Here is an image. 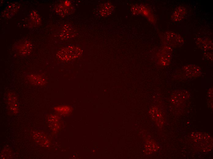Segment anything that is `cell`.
<instances>
[{"mask_svg": "<svg viewBox=\"0 0 213 159\" xmlns=\"http://www.w3.org/2000/svg\"><path fill=\"white\" fill-rule=\"evenodd\" d=\"M145 148L148 153H151L157 151L159 148L156 143L152 141H148L147 142Z\"/></svg>", "mask_w": 213, "mask_h": 159, "instance_id": "7c38bea8", "label": "cell"}, {"mask_svg": "<svg viewBox=\"0 0 213 159\" xmlns=\"http://www.w3.org/2000/svg\"><path fill=\"white\" fill-rule=\"evenodd\" d=\"M20 7L17 3H13L9 5L3 13V16L6 18H9L14 15Z\"/></svg>", "mask_w": 213, "mask_h": 159, "instance_id": "ba28073f", "label": "cell"}, {"mask_svg": "<svg viewBox=\"0 0 213 159\" xmlns=\"http://www.w3.org/2000/svg\"><path fill=\"white\" fill-rule=\"evenodd\" d=\"M30 18L32 22L36 24H40L41 20L38 13L35 11H33L30 14Z\"/></svg>", "mask_w": 213, "mask_h": 159, "instance_id": "2e32d148", "label": "cell"}, {"mask_svg": "<svg viewBox=\"0 0 213 159\" xmlns=\"http://www.w3.org/2000/svg\"><path fill=\"white\" fill-rule=\"evenodd\" d=\"M149 112L157 125L159 127H162L163 124L164 119L160 110L157 108L154 107L150 109Z\"/></svg>", "mask_w": 213, "mask_h": 159, "instance_id": "5b68a950", "label": "cell"}, {"mask_svg": "<svg viewBox=\"0 0 213 159\" xmlns=\"http://www.w3.org/2000/svg\"><path fill=\"white\" fill-rule=\"evenodd\" d=\"M27 77L30 83L35 85H43L45 82L43 77L37 75H27Z\"/></svg>", "mask_w": 213, "mask_h": 159, "instance_id": "30bf717a", "label": "cell"}, {"mask_svg": "<svg viewBox=\"0 0 213 159\" xmlns=\"http://www.w3.org/2000/svg\"><path fill=\"white\" fill-rule=\"evenodd\" d=\"M82 52V50L78 47L68 46L59 50L57 52V56L61 60L68 61L78 57Z\"/></svg>", "mask_w": 213, "mask_h": 159, "instance_id": "7a4b0ae2", "label": "cell"}, {"mask_svg": "<svg viewBox=\"0 0 213 159\" xmlns=\"http://www.w3.org/2000/svg\"><path fill=\"white\" fill-rule=\"evenodd\" d=\"M16 49L20 55L26 56L31 52L32 45L30 42L27 40L22 42L17 45Z\"/></svg>", "mask_w": 213, "mask_h": 159, "instance_id": "8992f818", "label": "cell"}, {"mask_svg": "<svg viewBox=\"0 0 213 159\" xmlns=\"http://www.w3.org/2000/svg\"><path fill=\"white\" fill-rule=\"evenodd\" d=\"M164 39L167 43L172 46H180L184 42L183 38L180 35L171 31L166 32L164 35Z\"/></svg>", "mask_w": 213, "mask_h": 159, "instance_id": "3957f363", "label": "cell"}, {"mask_svg": "<svg viewBox=\"0 0 213 159\" xmlns=\"http://www.w3.org/2000/svg\"><path fill=\"white\" fill-rule=\"evenodd\" d=\"M113 9L112 5L110 3H107L102 7L100 13L102 16H106L111 13Z\"/></svg>", "mask_w": 213, "mask_h": 159, "instance_id": "4fadbf2b", "label": "cell"}, {"mask_svg": "<svg viewBox=\"0 0 213 159\" xmlns=\"http://www.w3.org/2000/svg\"><path fill=\"white\" fill-rule=\"evenodd\" d=\"M56 11L59 14L63 16L69 13L70 10L69 6H67L64 4H60L58 6L56 9Z\"/></svg>", "mask_w": 213, "mask_h": 159, "instance_id": "9a60e30c", "label": "cell"}, {"mask_svg": "<svg viewBox=\"0 0 213 159\" xmlns=\"http://www.w3.org/2000/svg\"><path fill=\"white\" fill-rule=\"evenodd\" d=\"M209 40L207 39H206L204 38L200 39H199L197 40V43H200L202 46H208L210 45H212L211 42Z\"/></svg>", "mask_w": 213, "mask_h": 159, "instance_id": "e0dca14e", "label": "cell"}, {"mask_svg": "<svg viewBox=\"0 0 213 159\" xmlns=\"http://www.w3.org/2000/svg\"><path fill=\"white\" fill-rule=\"evenodd\" d=\"M12 94H9V96H8V104L9 106L10 109L13 112H16L17 108V100L16 98Z\"/></svg>", "mask_w": 213, "mask_h": 159, "instance_id": "5bb4252c", "label": "cell"}, {"mask_svg": "<svg viewBox=\"0 0 213 159\" xmlns=\"http://www.w3.org/2000/svg\"><path fill=\"white\" fill-rule=\"evenodd\" d=\"M189 94L185 90L178 91L172 94L171 100L175 105H179L189 98Z\"/></svg>", "mask_w": 213, "mask_h": 159, "instance_id": "277c9868", "label": "cell"}, {"mask_svg": "<svg viewBox=\"0 0 213 159\" xmlns=\"http://www.w3.org/2000/svg\"><path fill=\"white\" fill-rule=\"evenodd\" d=\"M73 30L72 28L69 25H65L61 31L60 36L64 39H68L72 35Z\"/></svg>", "mask_w": 213, "mask_h": 159, "instance_id": "8fae6325", "label": "cell"}, {"mask_svg": "<svg viewBox=\"0 0 213 159\" xmlns=\"http://www.w3.org/2000/svg\"><path fill=\"white\" fill-rule=\"evenodd\" d=\"M32 136L34 141L38 144L42 146L47 145L49 141L45 135L42 133L36 132L33 133Z\"/></svg>", "mask_w": 213, "mask_h": 159, "instance_id": "9c48e42d", "label": "cell"}, {"mask_svg": "<svg viewBox=\"0 0 213 159\" xmlns=\"http://www.w3.org/2000/svg\"><path fill=\"white\" fill-rule=\"evenodd\" d=\"M186 13V8L182 6L177 7L174 11L171 19L174 22H178L181 20L185 17Z\"/></svg>", "mask_w": 213, "mask_h": 159, "instance_id": "52a82bcc", "label": "cell"}, {"mask_svg": "<svg viewBox=\"0 0 213 159\" xmlns=\"http://www.w3.org/2000/svg\"><path fill=\"white\" fill-rule=\"evenodd\" d=\"M191 138L194 146L198 150L207 152L212 149V139L207 133L202 132H194L192 134Z\"/></svg>", "mask_w": 213, "mask_h": 159, "instance_id": "6da1fadb", "label": "cell"}]
</instances>
